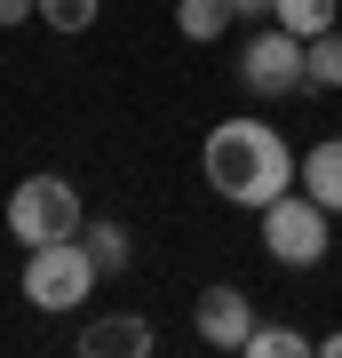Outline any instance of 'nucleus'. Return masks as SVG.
I'll return each instance as SVG.
<instances>
[{
	"instance_id": "7",
	"label": "nucleus",
	"mask_w": 342,
	"mask_h": 358,
	"mask_svg": "<svg viewBox=\"0 0 342 358\" xmlns=\"http://www.w3.org/2000/svg\"><path fill=\"white\" fill-rule=\"evenodd\" d=\"M152 350H159V334H152V319H136V310L80 327V358H152Z\"/></svg>"
},
{
	"instance_id": "5",
	"label": "nucleus",
	"mask_w": 342,
	"mask_h": 358,
	"mask_svg": "<svg viewBox=\"0 0 342 358\" xmlns=\"http://www.w3.org/2000/svg\"><path fill=\"white\" fill-rule=\"evenodd\" d=\"M239 80H247L255 96H294V88H311V80H303V40H294L287 24H263V32L239 48Z\"/></svg>"
},
{
	"instance_id": "4",
	"label": "nucleus",
	"mask_w": 342,
	"mask_h": 358,
	"mask_svg": "<svg viewBox=\"0 0 342 358\" xmlns=\"http://www.w3.org/2000/svg\"><path fill=\"white\" fill-rule=\"evenodd\" d=\"M263 247H271V263H287V271H318L327 247H334V215L294 183V192H279L263 207Z\"/></svg>"
},
{
	"instance_id": "16",
	"label": "nucleus",
	"mask_w": 342,
	"mask_h": 358,
	"mask_svg": "<svg viewBox=\"0 0 342 358\" xmlns=\"http://www.w3.org/2000/svg\"><path fill=\"white\" fill-rule=\"evenodd\" d=\"M231 16H247V24H255V16H271V0H231Z\"/></svg>"
},
{
	"instance_id": "6",
	"label": "nucleus",
	"mask_w": 342,
	"mask_h": 358,
	"mask_svg": "<svg viewBox=\"0 0 342 358\" xmlns=\"http://www.w3.org/2000/svg\"><path fill=\"white\" fill-rule=\"evenodd\" d=\"M191 327H199V343L207 350H247V334H255V303L239 287H199V303H191Z\"/></svg>"
},
{
	"instance_id": "11",
	"label": "nucleus",
	"mask_w": 342,
	"mask_h": 358,
	"mask_svg": "<svg viewBox=\"0 0 342 358\" xmlns=\"http://www.w3.org/2000/svg\"><path fill=\"white\" fill-rule=\"evenodd\" d=\"M271 24H287L294 40H318L334 32V0H271Z\"/></svg>"
},
{
	"instance_id": "10",
	"label": "nucleus",
	"mask_w": 342,
	"mask_h": 358,
	"mask_svg": "<svg viewBox=\"0 0 342 358\" xmlns=\"http://www.w3.org/2000/svg\"><path fill=\"white\" fill-rule=\"evenodd\" d=\"M80 239H88V255H96V271H104V279H120V271H127V255H136V239H127V223H80Z\"/></svg>"
},
{
	"instance_id": "15",
	"label": "nucleus",
	"mask_w": 342,
	"mask_h": 358,
	"mask_svg": "<svg viewBox=\"0 0 342 358\" xmlns=\"http://www.w3.org/2000/svg\"><path fill=\"white\" fill-rule=\"evenodd\" d=\"M24 16H40V0H0V24H24Z\"/></svg>"
},
{
	"instance_id": "9",
	"label": "nucleus",
	"mask_w": 342,
	"mask_h": 358,
	"mask_svg": "<svg viewBox=\"0 0 342 358\" xmlns=\"http://www.w3.org/2000/svg\"><path fill=\"white\" fill-rule=\"evenodd\" d=\"M231 24H239V16H231V0H176V32L199 40V48H207V40H223Z\"/></svg>"
},
{
	"instance_id": "8",
	"label": "nucleus",
	"mask_w": 342,
	"mask_h": 358,
	"mask_svg": "<svg viewBox=\"0 0 342 358\" xmlns=\"http://www.w3.org/2000/svg\"><path fill=\"white\" fill-rule=\"evenodd\" d=\"M294 183H303L327 215H342V136H318L303 152V167H294Z\"/></svg>"
},
{
	"instance_id": "14",
	"label": "nucleus",
	"mask_w": 342,
	"mask_h": 358,
	"mask_svg": "<svg viewBox=\"0 0 342 358\" xmlns=\"http://www.w3.org/2000/svg\"><path fill=\"white\" fill-rule=\"evenodd\" d=\"M96 8H104V0H40V24H48V32H88Z\"/></svg>"
},
{
	"instance_id": "17",
	"label": "nucleus",
	"mask_w": 342,
	"mask_h": 358,
	"mask_svg": "<svg viewBox=\"0 0 342 358\" xmlns=\"http://www.w3.org/2000/svg\"><path fill=\"white\" fill-rule=\"evenodd\" d=\"M318 358H342V327H334V334H318Z\"/></svg>"
},
{
	"instance_id": "12",
	"label": "nucleus",
	"mask_w": 342,
	"mask_h": 358,
	"mask_svg": "<svg viewBox=\"0 0 342 358\" xmlns=\"http://www.w3.org/2000/svg\"><path fill=\"white\" fill-rule=\"evenodd\" d=\"M303 80H311V88H342V32L303 40Z\"/></svg>"
},
{
	"instance_id": "1",
	"label": "nucleus",
	"mask_w": 342,
	"mask_h": 358,
	"mask_svg": "<svg viewBox=\"0 0 342 358\" xmlns=\"http://www.w3.org/2000/svg\"><path fill=\"white\" fill-rule=\"evenodd\" d=\"M294 159L287 152V136L271 128V120H215L199 143V176H207V192L231 199V207H255L263 215L279 192H294Z\"/></svg>"
},
{
	"instance_id": "2",
	"label": "nucleus",
	"mask_w": 342,
	"mask_h": 358,
	"mask_svg": "<svg viewBox=\"0 0 342 358\" xmlns=\"http://www.w3.org/2000/svg\"><path fill=\"white\" fill-rule=\"evenodd\" d=\"M104 287V271L88 255V239H48V247H24V303L64 319V310H88V294Z\"/></svg>"
},
{
	"instance_id": "3",
	"label": "nucleus",
	"mask_w": 342,
	"mask_h": 358,
	"mask_svg": "<svg viewBox=\"0 0 342 358\" xmlns=\"http://www.w3.org/2000/svg\"><path fill=\"white\" fill-rule=\"evenodd\" d=\"M88 207H80L72 176H24L8 192V239L16 247H48V239H80Z\"/></svg>"
},
{
	"instance_id": "13",
	"label": "nucleus",
	"mask_w": 342,
	"mask_h": 358,
	"mask_svg": "<svg viewBox=\"0 0 342 358\" xmlns=\"http://www.w3.org/2000/svg\"><path fill=\"white\" fill-rule=\"evenodd\" d=\"M318 343L311 334H294V327H255L247 334V358H311Z\"/></svg>"
}]
</instances>
